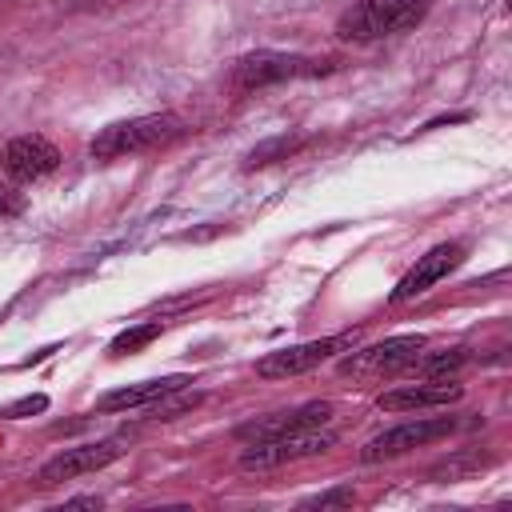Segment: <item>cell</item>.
<instances>
[{
    "label": "cell",
    "instance_id": "cell-6",
    "mask_svg": "<svg viewBox=\"0 0 512 512\" xmlns=\"http://www.w3.org/2000/svg\"><path fill=\"white\" fill-rule=\"evenodd\" d=\"M356 348V332H336V336H320V340H304V344H292V348H276L268 356L256 360V376L264 380H288V376H304L312 368H320L324 360L340 356Z\"/></svg>",
    "mask_w": 512,
    "mask_h": 512
},
{
    "label": "cell",
    "instance_id": "cell-2",
    "mask_svg": "<svg viewBox=\"0 0 512 512\" xmlns=\"http://www.w3.org/2000/svg\"><path fill=\"white\" fill-rule=\"evenodd\" d=\"M428 8L432 0H352L336 20V36L344 44H372L384 36H400L416 28L428 16Z\"/></svg>",
    "mask_w": 512,
    "mask_h": 512
},
{
    "label": "cell",
    "instance_id": "cell-16",
    "mask_svg": "<svg viewBox=\"0 0 512 512\" xmlns=\"http://www.w3.org/2000/svg\"><path fill=\"white\" fill-rule=\"evenodd\" d=\"M484 464H488V456H480V452H460V456H448L444 464H436L428 476H432L436 484H452V480H468V476H476Z\"/></svg>",
    "mask_w": 512,
    "mask_h": 512
},
{
    "label": "cell",
    "instance_id": "cell-13",
    "mask_svg": "<svg viewBox=\"0 0 512 512\" xmlns=\"http://www.w3.org/2000/svg\"><path fill=\"white\" fill-rule=\"evenodd\" d=\"M192 380L188 376H160V380H140V384H124V388H112L96 400L100 412H132V408H148L156 404L160 396L176 392V388H188Z\"/></svg>",
    "mask_w": 512,
    "mask_h": 512
},
{
    "label": "cell",
    "instance_id": "cell-20",
    "mask_svg": "<svg viewBox=\"0 0 512 512\" xmlns=\"http://www.w3.org/2000/svg\"><path fill=\"white\" fill-rule=\"evenodd\" d=\"M44 408H48V396H24V400L8 404V408H4V416H8V420H16V416H28V412H44Z\"/></svg>",
    "mask_w": 512,
    "mask_h": 512
},
{
    "label": "cell",
    "instance_id": "cell-21",
    "mask_svg": "<svg viewBox=\"0 0 512 512\" xmlns=\"http://www.w3.org/2000/svg\"><path fill=\"white\" fill-rule=\"evenodd\" d=\"M68 508H100V500L96 496H76V500H68Z\"/></svg>",
    "mask_w": 512,
    "mask_h": 512
},
{
    "label": "cell",
    "instance_id": "cell-12",
    "mask_svg": "<svg viewBox=\"0 0 512 512\" xmlns=\"http://www.w3.org/2000/svg\"><path fill=\"white\" fill-rule=\"evenodd\" d=\"M464 396V384H448V380H440V384H404V388H392V392H384L380 400H376V408L380 412H416V408H448V404H456Z\"/></svg>",
    "mask_w": 512,
    "mask_h": 512
},
{
    "label": "cell",
    "instance_id": "cell-19",
    "mask_svg": "<svg viewBox=\"0 0 512 512\" xmlns=\"http://www.w3.org/2000/svg\"><path fill=\"white\" fill-rule=\"evenodd\" d=\"M24 212V192L12 188V180H0V216H20Z\"/></svg>",
    "mask_w": 512,
    "mask_h": 512
},
{
    "label": "cell",
    "instance_id": "cell-8",
    "mask_svg": "<svg viewBox=\"0 0 512 512\" xmlns=\"http://www.w3.org/2000/svg\"><path fill=\"white\" fill-rule=\"evenodd\" d=\"M0 168L12 184H36L44 176H52L60 168V148L48 140V136H12L0 152Z\"/></svg>",
    "mask_w": 512,
    "mask_h": 512
},
{
    "label": "cell",
    "instance_id": "cell-1",
    "mask_svg": "<svg viewBox=\"0 0 512 512\" xmlns=\"http://www.w3.org/2000/svg\"><path fill=\"white\" fill-rule=\"evenodd\" d=\"M184 136V116L180 112H144V116H128L116 120L108 128H100L88 144V156L96 164H112V160H128V156H144L156 148H168L172 140Z\"/></svg>",
    "mask_w": 512,
    "mask_h": 512
},
{
    "label": "cell",
    "instance_id": "cell-15",
    "mask_svg": "<svg viewBox=\"0 0 512 512\" xmlns=\"http://www.w3.org/2000/svg\"><path fill=\"white\" fill-rule=\"evenodd\" d=\"M296 148H300V136H276V140H264V144H256V148L244 156V168H248V172L268 168V164H276V160H288Z\"/></svg>",
    "mask_w": 512,
    "mask_h": 512
},
{
    "label": "cell",
    "instance_id": "cell-7",
    "mask_svg": "<svg viewBox=\"0 0 512 512\" xmlns=\"http://www.w3.org/2000/svg\"><path fill=\"white\" fill-rule=\"evenodd\" d=\"M456 432V420L452 416H420V420H404L380 436H372L364 448H360V460L364 464H380V460H396L412 448H424V444H436L444 436Z\"/></svg>",
    "mask_w": 512,
    "mask_h": 512
},
{
    "label": "cell",
    "instance_id": "cell-9",
    "mask_svg": "<svg viewBox=\"0 0 512 512\" xmlns=\"http://www.w3.org/2000/svg\"><path fill=\"white\" fill-rule=\"evenodd\" d=\"M124 452H128V440H124V436L92 440V444H76V448L56 452V456L36 472V480H40V484L76 480V476H84V472H100V468H108V464H112V460H120Z\"/></svg>",
    "mask_w": 512,
    "mask_h": 512
},
{
    "label": "cell",
    "instance_id": "cell-11",
    "mask_svg": "<svg viewBox=\"0 0 512 512\" xmlns=\"http://www.w3.org/2000/svg\"><path fill=\"white\" fill-rule=\"evenodd\" d=\"M328 420H332V404L328 400H308V404H296V408H284V412H272V416H260V420L244 424L240 428V440L244 444H256V440H272V436L320 428Z\"/></svg>",
    "mask_w": 512,
    "mask_h": 512
},
{
    "label": "cell",
    "instance_id": "cell-14",
    "mask_svg": "<svg viewBox=\"0 0 512 512\" xmlns=\"http://www.w3.org/2000/svg\"><path fill=\"white\" fill-rule=\"evenodd\" d=\"M468 364V356H464V348H444V352H416V360L408 364V372H416V376H424V380H436V376H448V372H460Z\"/></svg>",
    "mask_w": 512,
    "mask_h": 512
},
{
    "label": "cell",
    "instance_id": "cell-4",
    "mask_svg": "<svg viewBox=\"0 0 512 512\" xmlns=\"http://www.w3.org/2000/svg\"><path fill=\"white\" fill-rule=\"evenodd\" d=\"M332 444H336V432L324 428V424L320 428H304V432H288V436H272V440H256V444H244L240 468L268 472V468H280V464H292V460L324 456Z\"/></svg>",
    "mask_w": 512,
    "mask_h": 512
},
{
    "label": "cell",
    "instance_id": "cell-10",
    "mask_svg": "<svg viewBox=\"0 0 512 512\" xmlns=\"http://www.w3.org/2000/svg\"><path fill=\"white\" fill-rule=\"evenodd\" d=\"M464 244L460 240H444V244H436V248H428L400 280H396V288H392V304H404V300H412V296H420V292H428L432 284H440L452 268H460L464 264Z\"/></svg>",
    "mask_w": 512,
    "mask_h": 512
},
{
    "label": "cell",
    "instance_id": "cell-5",
    "mask_svg": "<svg viewBox=\"0 0 512 512\" xmlns=\"http://www.w3.org/2000/svg\"><path fill=\"white\" fill-rule=\"evenodd\" d=\"M416 352H424V336L420 332L388 336V340L368 344V348H348V356L340 360V376H352V380L396 376V372H408V364L416 360Z\"/></svg>",
    "mask_w": 512,
    "mask_h": 512
},
{
    "label": "cell",
    "instance_id": "cell-17",
    "mask_svg": "<svg viewBox=\"0 0 512 512\" xmlns=\"http://www.w3.org/2000/svg\"><path fill=\"white\" fill-rule=\"evenodd\" d=\"M160 332H164V324H160V320H144V324H136V328H124V332L108 344V352H112V356H132V352L148 348Z\"/></svg>",
    "mask_w": 512,
    "mask_h": 512
},
{
    "label": "cell",
    "instance_id": "cell-3",
    "mask_svg": "<svg viewBox=\"0 0 512 512\" xmlns=\"http://www.w3.org/2000/svg\"><path fill=\"white\" fill-rule=\"evenodd\" d=\"M316 72H328V64H324V60L296 56V52L260 48V52H248V56H240V60L232 64V88L256 92V88L284 84V80H300V76H316Z\"/></svg>",
    "mask_w": 512,
    "mask_h": 512
},
{
    "label": "cell",
    "instance_id": "cell-18",
    "mask_svg": "<svg viewBox=\"0 0 512 512\" xmlns=\"http://www.w3.org/2000/svg\"><path fill=\"white\" fill-rule=\"evenodd\" d=\"M356 496H352V488H332V492H320V496H308L304 500V508H348Z\"/></svg>",
    "mask_w": 512,
    "mask_h": 512
}]
</instances>
